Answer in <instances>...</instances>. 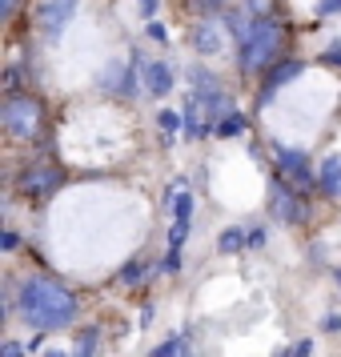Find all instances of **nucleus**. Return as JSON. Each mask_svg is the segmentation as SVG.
<instances>
[{"mask_svg": "<svg viewBox=\"0 0 341 357\" xmlns=\"http://www.w3.org/2000/svg\"><path fill=\"white\" fill-rule=\"evenodd\" d=\"M20 313L36 329H65L77 321V297L52 277H29L20 281Z\"/></svg>", "mask_w": 341, "mask_h": 357, "instance_id": "1", "label": "nucleus"}, {"mask_svg": "<svg viewBox=\"0 0 341 357\" xmlns=\"http://www.w3.org/2000/svg\"><path fill=\"white\" fill-rule=\"evenodd\" d=\"M285 24H277L273 17H261L253 24V33L241 40V68L253 77V73H265V68H273L277 61H285L281 52H285Z\"/></svg>", "mask_w": 341, "mask_h": 357, "instance_id": "2", "label": "nucleus"}, {"mask_svg": "<svg viewBox=\"0 0 341 357\" xmlns=\"http://www.w3.org/2000/svg\"><path fill=\"white\" fill-rule=\"evenodd\" d=\"M0 121H4V129L20 137V141H36L40 129H45V109H40V100L36 97H24V93H13V97L0 105Z\"/></svg>", "mask_w": 341, "mask_h": 357, "instance_id": "3", "label": "nucleus"}, {"mask_svg": "<svg viewBox=\"0 0 341 357\" xmlns=\"http://www.w3.org/2000/svg\"><path fill=\"white\" fill-rule=\"evenodd\" d=\"M189 40H193V52L217 56V52L225 49V20H201V24H193Z\"/></svg>", "mask_w": 341, "mask_h": 357, "instance_id": "4", "label": "nucleus"}, {"mask_svg": "<svg viewBox=\"0 0 341 357\" xmlns=\"http://www.w3.org/2000/svg\"><path fill=\"white\" fill-rule=\"evenodd\" d=\"M273 217L285 221V225H301V221L309 217L305 201H301L297 193H289V185H281V181L273 185Z\"/></svg>", "mask_w": 341, "mask_h": 357, "instance_id": "5", "label": "nucleus"}, {"mask_svg": "<svg viewBox=\"0 0 341 357\" xmlns=\"http://www.w3.org/2000/svg\"><path fill=\"white\" fill-rule=\"evenodd\" d=\"M61 185V173L52 169V165H36V169H24L20 173V181H17V189L24 197H45V193H52Z\"/></svg>", "mask_w": 341, "mask_h": 357, "instance_id": "6", "label": "nucleus"}, {"mask_svg": "<svg viewBox=\"0 0 341 357\" xmlns=\"http://www.w3.org/2000/svg\"><path fill=\"white\" fill-rule=\"evenodd\" d=\"M77 4H81V0H45V4H40V13H36L40 29H45L49 36H56V33L68 24V20H73Z\"/></svg>", "mask_w": 341, "mask_h": 357, "instance_id": "7", "label": "nucleus"}, {"mask_svg": "<svg viewBox=\"0 0 341 357\" xmlns=\"http://www.w3.org/2000/svg\"><path fill=\"white\" fill-rule=\"evenodd\" d=\"M100 84H105L109 93H116V97H137V73H132V65H125V61H113V65L105 68Z\"/></svg>", "mask_w": 341, "mask_h": 357, "instance_id": "8", "label": "nucleus"}, {"mask_svg": "<svg viewBox=\"0 0 341 357\" xmlns=\"http://www.w3.org/2000/svg\"><path fill=\"white\" fill-rule=\"evenodd\" d=\"M277 165H281V173H289L301 189H309L313 185V173H309V165H305V153L301 149H285V145H277Z\"/></svg>", "mask_w": 341, "mask_h": 357, "instance_id": "9", "label": "nucleus"}, {"mask_svg": "<svg viewBox=\"0 0 341 357\" xmlns=\"http://www.w3.org/2000/svg\"><path fill=\"white\" fill-rule=\"evenodd\" d=\"M301 61H277L273 68H269V77H265V89H261V100H269L277 93V89H281V84H289L293 77H301Z\"/></svg>", "mask_w": 341, "mask_h": 357, "instance_id": "10", "label": "nucleus"}, {"mask_svg": "<svg viewBox=\"0 0 341 357\" xmlns=\"http://www.w3.org/2000/svg\"><path fill=\"white\" fill-rule=\"evenodd\" d=\"M145 89L153 93V97L173 93V68L161 65V61H149V65H145Z\"/></svg>", "mask_w": 341, "mask_h": 357, "instance_id": "11", "label": "nucleus"}, {"mask_svg": "<svg viewBox=\"0 0 341 357\" xmlns=\"http://www.w3.org/2000/svg\"><path fill=\"white\" fill-rule=\"evenodd\" d=\"M317 189H321L325 197H341V153H333V157H329V161L321 165Z\"/></svg>", "mask_w": 341, "mask_h": 357, "instance_id": "12", "label": "nucleus"}, {"mask_svg": "<svg viewBox=\"0 0 341 357\" xmlns=\"http://www.w3.org/2000/svg\"><path fill=\"white\" fill-rule=\"evenodd\" d=\"M213 132H217V137H237V132H245V116H241V113L221 116V121L213 125Z\"/></svg>", "mask_w": 341, "mask_h": 357, "instance_id": "13", "label": "nucleus"}, {"mask_svg": "<svg viewBox=\"0 0 341 357\" xmlns=\"http://www.w3.org/2000/svg\"><path fill=\"white\" fill-rule=\"evenodd\" d=\"M241 245H249V237H245L241 229H225L221 241H217V249H221V253H241Z\"/></svg>", "mask_w": 341, "mask_h": 357, "instance_id": "14", "label": "nucleus"}, {"mask_svg": "<svg viewBox=\"0 0 341 357\" xmlns=\"http://www.w3.org/2000/svg\"><path fill=\"white\" fill-rule=\"evenodd\" d=\"M229 0H185V8L189 13H201V17H209V13H217V8H225Z\"/></svg>", "mask_w": 341, "mask_h": 357, "instance_id": "15", "label": "nucleus"}, {"mask_svg": "<svg viewBox=\"0 0 341 357\" xmlns=\"http://www.w3.org/2000/svg\"><path fill=\"white\" fill-rule=\"evenodd\" d=\"M93 349H97V329H84L77 341V357H93Z\"/></svg>", "mask_w": 341, "mask_h": 357, "instance_id": "16", "label": "nucleus"}, {"mask_svg": "<svg viewBox=\"0 0 341 357\" xmlns=\"http://www.w3.org/2000/svg\"><path fill=\"white\" fill-rule=\"evenodd\" d=\"M189 221H193V217H177V221H173V233H169V245H173V249H181L185 233H189Z\"/></svg>", "mask_w": 341, "mask_h": 357, "instance_id": "17", "label": "nucleus"}, {"mask_svg": "<svg viewBox=\"0 0 341 357\" xmlns=\"http://www.w3.org/2000/svg\"><path fill=\"white\" fill-rule=\"evenodd\" d=\"M245 13H249V17H269V13H273V0H245Z\"/></svg>", "mask_w": 341, "mask_h": 357, "instance_id": "18", "label": "nucleus"}, {"mask_svg": "<svg viewBox=\"0 0 341 357\" xmlns=\"http://www.w3.org/2000/svg\"><path fill=\"white\" fill-rule=\"evenodd\" d=\"M313 13H317V17H333V13H341V0H317Z\"/></svg>", "mask_w": 341, "mask_h": 357, "instance_id": "19", "label": "nucleus"}, {"mask_svg": "<svg viewBox=\"0 0 341 357\" xmlns=\"http://www.w3.org/2000/svg\"><path fill=\"white\" fill-rule=\"evenodd\" d=\"M157 121H161V129H165V132H177V125L185 121V116H181V113H161Z\"/></svg>", "mask_w": 341, "mask_h": 357, "instance_id": "20", "label": "nucleus"}, {"mask_svg": "<svg viewBox=\"0 0 341 357\" xmlns=\"http://www.w3.org/2000/svg\"><path fill=\"white\" fill-rule=\"evenodd\" d=\"M149 36H153V40H161V45L169 40V33H165V24H161V20H153V24H149Z\"/></svg>", "mask_w": 341, "mask_h": 357, "instance_id": "21", "label": "nucleus"}, {"mask_svg": "<svg viewBox=\"0 0 341 357\" xmlns=\"http://www.w3.org/2000/svg\"><path fill=\"white\" fill-rule=\"evenodd\" d=\"M137 277H141V265H125V269H121V281H125V285H132Z\"/></svg>", "mask_w": 341, "mask_h": 357, "instance_id": "22", "label": "nucleus"}, {"mask_svg": "<svg viewBox=\"0 0 341 357\" xmlns=\"http://www.w3.org/2000/svg\"><path fill=\"white\" fill-rule=\"evenodd\" d=\"M309 354H313V341H297L289 349V357H309Z\"/></svg>", "mask_w": 341, "mask_h": 357, "instance_id": "23", "label": "nucleus"}, {"mask_svg": "<svg viewBox=\"0 0 341 357\" xmlns=\"http://www.w3.org/2000/svg\"><path fill=\"white\" fill-rule=\"evenodd\" d=\"M17 4H20V0H0V17H4V20H13V13H17Z\"/></svg>", "mask_w": 341, "mask_h": 357, "instance_id": "24", "label": "nucleus"}, {"mask_svg": "<svg viewBox=\"0 0 341 357\" xmlns=\"http://www.w3.org/2000/svg\"><path fill=\"white\" fill-rule=\"evenodd\" d=\"M261 245H265V233H261V229H253V233H249V249H261Z\"/></svg>", "mask_w": 341, "mask_h": 357, "instance_id": "25", "label": "nucleus"}, {"mask_svg": "<svg viewBox=\"0 0 341 357\" xmlns=\"http://www.w3.org/2000/svg\"><path fill=\"white\" fill-rule=\"evenodd\" d=\"M0 357H24V349H20L17 341H8V345H4V354H0Z\"/></svg>", "mask_w": 341, "mask_h": 357, "instance_id": "26", "label": "nucleus"}, {"mask_svg": "<svg viewBox=\"0 0 341 357\" xmlns=\"http://www.w3.org/2000/svg\"><path fill=\"white\" fill-rule=\"evenodd\" d=\"M0 245H4V249H17V233H13V229H8V233H4V237H0Z\"/></svg>", "mask_w": 341, "mask_h": 357, "instance_id": "27", "label": "nucleus"}, {"mask_svg": "<svg viewBox=\"0 0 341 357\" xmlns=\"http://www.w3.org/2000/svg\"><path fill=\"white\" fill-rule=\"evenodd\" d=\"M157 13V0H141V17H153Z\"/></svg>", "mask_w": 341, "mask_h": 357, "instance_id": "28", "label": "nucleus"}, {"mask_svg": "<svg viewBox=\"0 0 341 357\" xmlns=\"http://www.w3.org/2000/svg\"><path fill=\"white\" fill-rule=\"evenodd\" d=\"M329 61H338V65H341V45H333V49H329Z\"/></svg>", "mask_w": 341, "mask_h": 357, "instance_id": "29", "label": "nucleus"}, {"mask_svg": "<svg viewBox=\"0 0 341 357\" xmlns=\"http://www.w3.org/2000/svg\"><path fill=\"white\" fill-rule=\"evenodd\" d=\"M49 357H65V354H49Z\"/></svg>", "mask_w": 341, "mask_h": 357, "instance_id": "30", "label": "nucleus"}, {"mask_svg": "<svg viewBox=\"0 0 341 357\" xmlns=\"http://www.w3.org/2000/svg\"><path fill=\"white\" fill-rule=\"evenodd\" d=\"M338 281H341V273H338Z\"/></svg>", "mask_w": 341, "mask_h": 357, "instance_id": "31", "label": "nucleus"}]
</instances>
